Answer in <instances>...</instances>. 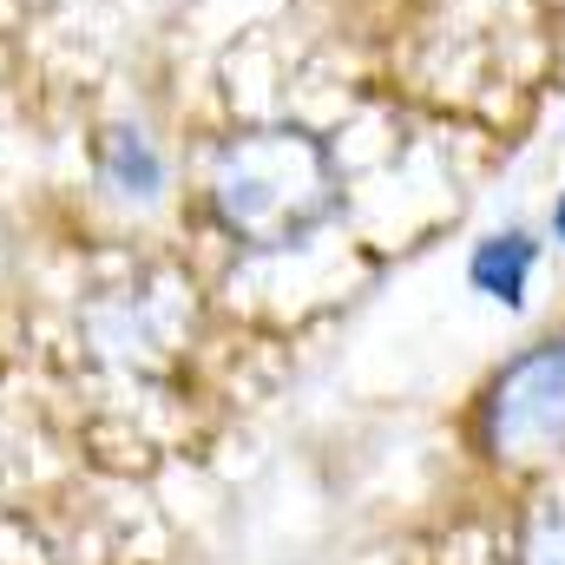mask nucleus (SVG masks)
I'll return each mask as SVG.
<instances>
[{
	"mask_svg": "<svg viewBox=\"0 0 565 565\" xmlns=\"http://www.w3.org/2000/svg\"><path fill=\"white\" fill-rule=\"evenodd\" d=\"M553 231H559V237H565V198H559V211H553Z\"/></svg>",
	"mask_w": 565,
	"mask_h": 565,
	"instance_id": "423d86ee",
	"label": "nucleus"
},
{
	"mask_svg": "<svg viewBox=\"0 0 565 565\" xmlns=\"http://www.w3.org/2000/svg\"><path fill=\"white\" fill-rule=\"evenodd\" d=\"M526 277H533V244L513 231V237H487L480 257H473V282L500 302H520L526 296Z\"/></svg>",
	"mask_w": 565,
	"mask_h": 565,
	"instance_id": "20e7f679",
	"label": "nucleus"
},
{
	"mask_svg": "<svg viewBox=\"0 0 565 565\" xmlns=\"http://www.w3.org/2000/svg\"><path fill=\"white\" fill-rule=\"evenodd\" d=\"M211 224L244 250H296L342 211V164L309 126H244L204 164Z\"/></svg>",
	"mask_w": 565,
	"mask_h": 565,
	"instance_id": "f257e3e1",
	"label": "nucleus"
},
{
	"mask_svg": "<svg viewBox=\"0 0 565 565\" xmlns=\"http://www.w3.org/2000/svg\"><path fill=\"white\" fill-rule=\"evenodd\" d=\"M99 178H106L113 198H126V204H151V198L164 191V158L151 151L145 132L113 126V132L99 139Z\"/></svg>",
	"mask_w": 565,
	"mask_h": 565,
	"instance_id": "7ed1b4c3",
	"label": "nucleus"
},
{
	"mask_svg": "<svg viewBox=\"0 0 565 565\" xmlns=\"http://www.w3.org/2000/svg\"><path fill=\"white\" fill-rule=\"evenodd\" d=\"M480 434L500 460H553L565 454V335L526 349L480 408Z\"/></svg>",
	"mask_w": 565,
	"mask_h": 565,
	"instance_id": "f03ea898",
	"label": "nucleus"
},
{
	"mask_svg": "<svg viewBox=\"0 0 565 565\" xmlns=\"http://www.w3.org/2000/svg\"><path fill=\"white\" fill-rule=\"evenodd\" d=\"M526 565H565V513H546V520L533 526Z\"/></svg>",
	"mask_w": 565,
	"mask_h": 565,
	"instance_id": "39448f33",
	"label": "nucleus"
}]
</instances>
